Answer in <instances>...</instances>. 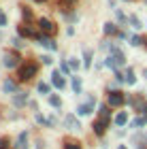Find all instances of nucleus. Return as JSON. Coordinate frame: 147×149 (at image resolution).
Here are the masks:
<instances>
[{
  "label": "nucleus",
  "mask_w": 147,
  "mask_h": 149,
  "mask_svg": "<svg viewBox=\"0 0 147 149\" xmlns=\"http://www.w3.org/2000/svg\"><path fill=\"white\" fill-rule=\"evenodd\" d=\"M83 64H85V68H90V66H92V51L90 49L83 51Z\"/></svg>",
  "instance_id": "aec40b11"
},
{
  "label": "nucleus",
  "mask_w": 147,
  "mask_h": 149,
  "mask_svg": "<svg viewBox=\"0 0 147 149\" xmlns=\"http://www.w3.org/2000/svg\"><path fill=\"white\" fill-rule=\"evenodd\" d=\"M105 34H111V36H113V34H119V32H117V26L111 24V22L105 24Z\"/></svg>",
  "instance_id": "a211bd4d"
},
{
  "label": "nucleus",
  "mask_w": 147,
  "mask_h": 149,
  "mask_svg": "<svg viewBox=\"0 0 147 149\" xmlns=\"http://www.w3.org/2000/svg\"><path fill=\"white\" fill-rule=\"evenodd\" d=\"M68 66H70V70H77L79 68V60H75V58L68 60Z\"/></svg>",
  "instance_id": "a878e982"
},
{
  "label": "nucleus",
  "mask_w": 147,
  "mask_h": 149,
  "mask_svg": "<svg viewBox=\"0 0 147 149\" xmlns=\"http://www.w3.org/2000/svg\"><path fill=\"white\" fill-rule=\"evenodd\" d=\"M143 45H145V49H147V36H143Z\"/></svg>",
  "instance_id": "473e14b6"
},
{
  "label": "nucleus",
  "mask_w": 147,
  "mask_h": 149,
  "mask_svg": "<svg viewBox=\"0 0 147 149\" xmlns=\"http://www.w3.org/2000/svg\"><path fill=\"white\" fill-rule=\"evenodd\" d=\"M17 32H19V36H24V38H38V34H36V32L30 28V26H26V24H22V26H19V28H17Z\"/></svg>",
  "instance_id": "0eeeda50"
},
{
  "label": "nucleus",
  "mask_w": 147,
  "mask_h": 149,
  "mask_svg": "<svg viewBox=\"0 0 147 149\" xmlns=\"http://www.w3.org/2000/svg\"><path fill=\"white\" fill-rule=\"evenodd\" d=\"M64 124L70 128V130H77V128H81L79 126V119L75 117V115H66V119H64Z\"/></svg>",
  "instance_id": "ddd939ff"
},
{
  "label": "nucleus",
  "mask_w": 147,
  "mask_h": 149,
  "mask_svg": "<svg viewBox=\"0 0 147 149\" xmlns=\"http://www.w3.org/2000/svg\"><path fill=\"white\" fill-rule=\"evenodd\" d=\"M126 121H128V113H124V111H122V113H117V115H115V124H117V126H124Z\"/></svg>",
  "instance_id": "6ab92c4d"
},
{
  "label": "nucleus",
  "mask_w": 147,
  "mask_h": 149,
  "mask_svg": "<svg viewBox=\"0 0 147 149\" xmlns=\"http://www.w3.org/2000/svg\"><path fill=\"white\" fill-rule=\"evenodd\" d=\"M2 26H6V15L0 11V28H2Z\"/></svg>",
  "instance_id": "c85d7f7f"
},
{
  "label": "nucleus",
  "mask_w": 147,
  "mask_h": 149,
  "mask_svg": "<svg viewBox=\"0 0 147 149\" xmlns=\"http://www.w3.org/2000/svg\"><path fill=\"white\" fill-rule=\"evenodd\" d=\"M124 81H126L128 85H132V83L137 81V77H134V70H132V68H126V70H124Z\"/></svg>",
  "instance_id": "2eb2a0df"
},
{
  "label": "nucleus",
  "mask_w": 147,
  "mask_h": 149,
  "mask_svg": "<svg viewBox=\"0 0 147 149\" xmlns=\"http://www.w3.org/2000/svg\"><path fill=\"white\" fill-rule=\"evenodd\" d=\"M126 102V96L122 92H117V90H113V92H109V104L111 107H122Z\"/></svg>",
  "instance_id": "423d86ee"
},
{
  "label": "nucleus",
  "mask_w": 147,
  "mask_h": 149,
  "mask_svg": "<svg viewBox=\"0 0 147 149\" xmlns=\"http://www.w3.org/2000/svg\"><path fill=\"white\" fill-rule=\"evenodd\" d=\"M38 28H41V32L43 34H47V36H53L58 32V28H56V24L51 22V19H38Z\"/></svg>",
  "instance_id": "20e7f679"
},
{
  "label": "nucleus",
  "mask_w": 147,
  "mask_h": 149,
  "mask_svg": "<svg viewBox=\"0 0 147 149\" xmlns=\"http://www.w3.org/2000/svg\"><path fill=\"white\" fill-rule=\"evenodd\" d=\"M43 62H45V64H51V62H53V60H51L49 56H43Z\"/></svg>",
  "instance_id": "2f4dec72"
},
{
  "label": "nucleus",
  "mask_w": 147,
  "mask_h": 149,
  "mask_svg": "<svg viewBox=\"0 0 147 149\" xmlns=\"http://www.w3.org/2000/svg\"><path fill=\"white\" fill-rule=\"evenodd\" d=\"M128 22H130L132 28H141V22H139V17H137V15H130V17H128Z\"/></svg>",
  "instance_id": "5701e85b"
},
{
  "label": "nucleus",
  "mask_w": 147,
  "mask_h": 149,
  "mask_svg": "<svg viewBox=\"0 0 147 149\" xmlns=\"http://www.w3.org/2000/svg\"><path fill=\"white\" fill-rule=\"evenodd\" d=\"M60 70H62L64 74H66V72H70V66H68V62H62V64H60Z\"/></svg>",
  "instance_id": "cd10ccee"
},
{
  "label": "nucleus",
  "mask_w": 147,
  "mask_h": 149,
  "mask_svg": "<svg viewBox=\"0 0 147 149\" xmlns=\"http://www.w3.org/2000/svg\"><path fill=\"white\" fill-rule=\"evenodd\" d=\"M22 15H24V19H28V22H30V19H32V11L28 9V6H22Z\"/></svg>",
  "instance_id": "b1692460"
},
{
  "label": "nucleus",
  "mask_w": 147,
  "mask_h": 149,
  "mask_svg": "<svg viewBox=\"0 0 147 149\" xmlns=\"http://www.w3.org/2000/svg\"><path fill=\"white\" fill-rule=\"evenodd\" d=\"M38 43H41L43 47H47V49H51V51H56V49H58L56 43L51 40V36H47V34H41V36H38Z\"/></svg>",
  "instance_id": "9d476101"
},
{
  "label": "nucleus",
  "mask_w": 147,
  "mask_h": 149,
  "mask_svg": "<svg viewBox=\"0 0 147 149\" xmlns=\"http://www.w3.org/2000/svg\"><path fill=\"white\" fill-rule=\"evenodd\" d=\"M126 64V58H124V53L117 49V47H111V56L107 58V66L113 70H117L119 66H124Z\"/></svg>",
  "instance_id": "f03ea898"
},
{
  "label": "nucleus",
  "mask_w": 147,
  "mask_h": 149,
  "mask_svg": "<svg viewBox=\"0 0 147 149\" xmlns=\"http://www.w3.org/2000/svg\"><path fill=\"white\" fill-rule=\"evenodd\" d=\"M38 92L41 94H49V85L47 83H38Z\"/></svg>",
  "instance_id": "bb28decb"
},
{
  "label": "nucleus",
  "mask_w": 147,
  "mask_h": 149,
  "mask_svg": "<svg viewBox=\"0 0 147 149\" xmlns=\"http://www.w3.org/2000/svg\"><path fill=\"white\" fill-rule=\"evenodd\" d=\"M143 111H145V113H143V117H145V119H147V107H145V109H143Z\"/></svg>",
  "instance_id": "72a5a7b5"
},
{
  "label": "nucleus",
  "mask_w": 147,
  "mask_h": 149,
  "mask_svg": "<svg viewBox=\"0 0 147 149\" xmlns=\"http://www.w3.org/2000/svg\"><path fill=\"white\" fill-rule=\"evenodd\" d=\"M11 43H13V45H15V47H22V45H24V43H22V40H19V38H13V40H11Z\"/></svg>",
  "instance_id": "7c9ffc66"
},
{
  "label": "nucleus",
  "mask_w": 147,
  "mask_h": 149,
  "mask_svg": "<svg viewBox=\"0 0 147 149\" xmlns=\"http://www.w3.org/2000/svg\"><path fill=\"white\" fill-rule=\"evenodd\" d=\"M62 70H53V74H51V83L56 85V87H60V90H62V87H66V81H64V77H62Z\"/></svg>",
  "instance_id": "6e6552de"
},
{
  "label": "nucleus",
  "mask_w": 147,
  "mask_h": 149,
  "mask_svg": "<svg viewBox=\"0 0 147 149\" xmlns=\"http://www.w3.org/2000/svg\"><path fill=\"white\" fill-rule=\"evenodd\" d=\"M0 149H9V141L6 139H0Z\"/></svg>",
  "instance_id": "c756f323"
},
{
  "label": "nucleus",
  "mask_w": 147,
  "mask_h": 149,
  "mask_svg": "<svg viewBox=\"0 0 147 149\" xmlns=\"http://www.w3.org/2000/svg\"><path fill=\"white\" fill-rule=\"evenodd\" d=\"M2 64L6 66V68H15V66L19 64V53H17V51H9V53H4Z\"/></svg>",
  "instance_id": "39448f33"
},
{
  "label": "nucleus",
  "mask_w": 147,
  "mask_h": 149,
  "mask_svg": "<svg viewBox=\"0 0 147 149\" xmlns=\"http://www.w3.org/2000/svg\"><path fill=\"white\" fill-rule=\"evenodd\" d=\"M117 149H128V147H124V145H119V147H117Z\"/></svg>",
  "instance_id": "f704fd0d"
},
{
  "label": "nucleus",
  "mask_w": 147,
  "mask_h": 149,
  "mask_svg": "<svg viewBox=\"0 0 147 149\" xmlns=\"http://www.w3.org/2000/svg\"><path fill=\"white\" fill-rule=\"evenodd\" d=\"M72 90H75V94L81 92V79L79 77H72Z\"/></svg>",
  "instance_id": "4be33fe9"
},
{
  "label": "nucleus",
  "mask_w": 147,
  "mask_h": 149,
  "mask_svg": "<svg viewBox=\"0 0 147 149\" xmlns=\"http://www.w3.org/2000/svg\"><path fill=\"white\" fill-rule=\"evenodd\" d=\"M128 102L134 107L137 111H143V109H145V100H143L141 96H130V98H128Z\"/></svg>",
  "instance_id": "9b49d317"
},
{
  "label": "nucleus",
  "mask_w": 147,
  "mask_h": 149,
  "mask_svg": "<svg viewBox=\"0 0 147 149\" xmlns=\"http://www.w3.org/2000/svg\"><path fill=\"white\" fill-rule=\"evenodd\" d=\"M36 2H45V0H36Z\"/></svg>",
  "instance_id": "c9c22d12"
},
{
  "label": "nucleus",
  "mask_w": 147,
  "mask_h": 149,
  "mask_svg": "<svg viewBox=\"0 0 147 149\" xmlns=\"http://www.w3.org/2000/svg\"><path fill=\"white\" fill-rule=\"evenodd\" d=\"M49 104L56 107V109H60V107H62V100H60V96H56V94H53V96H49Z\"/></svg>",
  "instance_id": "412c9836"
},
{
  "label": "nucleus",
  "mask_w": 147,
  "mask_h": 149,
  "mask_svg": "<svg viewBox=\"0 0 147 149\" xmlns=\"http://www.w3.org/2000/svg\"><path fill=\"white\" fill-rule=\"evenodd\" d=\"M64 149H81V145H79L75 139H68V136H66V139H64Z\"/></svg>",
  "instance_id": "f3484780"
},
{
  "label": "nucleus",
  "mask_w": 147,
  "mask_h": 149,
  "mask_svg": "<svg viewBox=\"0 0 147 149\" xmlns=\"http://www.w3.org/2000/svg\"><path fill=\"white\" fill-rule=\"evenodd\" d=\"M94 104H96V98H90V102L81 104V107L77 109V113H79V115H90L92 111H94Z\"/></svg>",
  "instance_id": "1a4fd4ad"
},
{
  "label": "nucleus",
  "mask_w": 147,
  "mask_h": 149,
  "mask_svg": "<svg viewBox=\"0 0 147 149\" xmlns=\"http://www.w3.org/2000/svg\"><path fill=\"white\" fill-rule=\"evenodd\" d=\"M72 4H75V0H60V11H64V13H68L72 9Z\"/></svg>",
  "instance_id": "dca6fc26"
},
{
  "label": "nucleus",
  "mask_w": 147,
  "mask_h": 149,
  "mask_svg": "<svg viewBox=\"0 0 147 149\" xmlns=\"http://www.w3.org/2000/svg\"><path fill=\"white\" fill-rule=\"evenodd\" d=\"M36 72H38V64L32 62V60H28V62L19 68V74H17V77H19V81H30Z\"/></svg>",
  "instance_id": "7ed1b4c3"
},
{
  "label": "nucleus",
  "mask_w": 147,
  "mask_h": 149,
  "mask_svg": "<svg viewBox=\"0 0 147 149\" xmlns=\"http://www.w3.org/2000/svg\"><path fill=\"white\" fill-rule=\"evenodd\" d=\"M109 121H111L109 109H107V107H100V117L94 119V124H92V130H94L96 136H102L105 134V130L109 128Z\"/></svg>",
  "instance_id": "f257e3e1"
},
{
  "label": "nucleus",
  "mask_w": 147,
  "mask_h": 149,
  "mask_svg": "<svg viewBox=\"0 0 147 149\" xmlns=\"http://www.w3.org/2000/svg\"><path fill=\"white\" fill-rule=\"evenodd\" d=\"M2 87H4L6 94H15V92H17V83H15V81H11V79H6Z\"/></svg>",
  "instance_id": "4468645a"
},
{
  "label": "nucleus",
  "mask_w": 147,
  "mask_h": 149,
  "mask_svg": "<svg viewBox=\"0 0 147 149\" xmlns=\"http://www.w3.org/2000/svg\"><path fill=\"white\" fill-rule=\"evenodd\" d=\"M130 45H134V47L143 45V38H141V36H137V34H134V36H130Z\"/></svg>",
  "instance_id": "393cba45"
},
{
  "label": "nucleus",
  "mask_w": 147,
  "mask_h": 149,
  "mask_svg": "<svg viewBox=\"0 0 147 149\" xmlns=\"http://www.w3.org/2000/svg\"><path fill=\"white\" fill-rule=\"evenodd\" d=\"M13 102H15V107H24L26 102H28V94L15 92V96H13Z\"/></svg>",
  "instance_id": "f8f14e48"
}]
</instances>
